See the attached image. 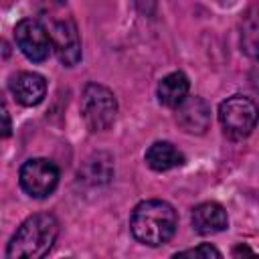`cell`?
<instances>
[{
    "label": "cell",
    "mask_w": 259,
    "mask_h": 259,
    "mask_svg": "<svg viewBox=\"0 0 259 259\" xmlns=\"http://www.w3.org/2000/svg\"><path fill=\"white\" fill-rule=\"evenodd\" d=\"M176 227H178V214L174 206L158 198L140 202L130 217L132 235L148 247H160L168 243L174 237Z\"/></svg>",
    "instance_id": "1"
},
{
    "label": "cell",
    "mask_w": 259,
    "mask_h": 259,
    "mask_svg": "<svg viewBox=\"0 0 259 259\" xmlns=\"http://www.w3.org/2000/svg\"><path fill=\"white\" fill-rule=\"evenodd\" d=\"M59 235V223L49 212H38L28 217L12 235L6 247V257L10 259H40L45 257Z\"/></svg>",
    "instance_id": "2"
},
{
    "label": "cell",
    "mask_w": 259,
    "mask_h": 259,
    "mask_svg": "<svg viewBox=\"0 0 259 259\" xmlns=\"http://www.w3.org/2000/svg\"><path fill=\"white\" fill-rule=\"evenodd\" d=\"M81 115L91 132L109 130L117 115L115 95L99 83L85 85V89L81 93Z\"/></svg>",
    "instance_id": "3"
},
{
    "label": "cell",
    "mask_w": 259,
    "mask_h": 259,
    "mask_svg": "<svg viewBox=\"0 0 259 259\" xmlns=\"http://www.w3.org/2000/svg\"><path fill=\"white\" fill-rule=\"evenodd\" d=\"M47 22H49L51 47L55 49L59 61L65 67L77 65L81 61V38H79V30L73 16L51 10L47 16Z\"/></svg>",
    "instance_id": "4"
},
{
    "label": "cell",
    "mask_w": 259,
    "mask_h": 259,
    "mask_svg": "<svg viewBox=\"0 0 259 259\" xmlns=\"http://www.w3.org/2000/svg\"><path fill=\"white\" fill-rule=\"evenodd\" d=\"M219 121L231 140H243L255 130L257 105L245 95L227 97L219 105Z\"/></svg>",
    "instance_id": "5"
},
{
    "label": "cell",
    "mask_w": 259,
    "mask_h": 259,
    "mask_svg": "<svg viewBox=\"0 0 259 259\" xmlns=\"http://www.w3.org/2000/svg\"><path fill=\"white\" fill-rule=\"evenodd\" d=\"M59 184V168L45 158H30L20 168V186L32 198H47Z\"/></svg>",
    "instance_id": "6"
},
{
    "label": "cell",
    "mask_w": 259,
    "mask_h": 259,
    "mask_svg": "<svg viewBox=\"0 0 259 259\" xmlns=\"http://www.w3.org/2000/svg\"><path fill=\"white\" fill-rule=\"evenodd\" d=\"M14 40L22 55L32 63H42L51 55V38L47 26L36 18H22L14 26Z\"/></svg>",
    "instance_id": "7"
},
{
    "label": "cell",
    "mask_w": 259,
    "mask_h": 259,
    "mask_svg": "<svg viewBox=\"0 0 259 259\" xmlns=\"http://www.w3.org/2000/svg\"><path fill=\"white\" fill-rule=\"evenodd\" d=\"M176 121L186 134H204L210 125V105L202 97H184L176 105Z\"/></svg>",
    "instance_id": "8"
},
{
    "label": "cell",
    "mask_w": 259,
    "mask_h": 259,
    "mask_svg": "<svg viewBox=\"0 0 259 259\" xmlns=\"http://www.w3.org/2000/svg\"><path fill=\"white\" fill-rule=\"evenodd\" d=\"M10 91L20 105H38L47 95V81L42 75L32 71H20L10 79Z\"/></svg>",
    "instance_id": "9"
},
{
    "label": "cell",
    "mask_w": 259,
    "mask_h": 259,
    "mask_svg": "<svg viewBox=\"0 0 259 259\" xmlns=\"http://www.w3.org/2000/svg\"><path fill=\"white\" fill-rule=\"evenodd\" d=\"M190 221H192L194 231L200 233V235L221 233L229 227L227 210L219 202H202V204L194 206Z\"/></svg>",
    "instance_id": "10"
},
{
    "label": "cell",
    "mask_w": 259,
    "mask_h": 259,
    "mask_svg": "<svg viewBox=\"0 0 259 259\" xmlns=\"http://www.w3.org/2000/svg\"><path fill=\"white\" fill-rule=\"evenodd\" d=\"M146 164L156 172H166L170 168L184 164V154L176 150L170 142H156L146 152Z\"/></svg>",
    "instance_id": "11"
},
{
    "label": "cell",
    "mask_w": 259,
    "mask_h": 259,
    "mask_svg": "<svg viewBox=\"0 0 259 259\" xmlns=\"http://www.w3.org/2000/svg\"><path fill=\"white\" fill-rule=\"evenodd\" d=\"M188 77L180 71H174L158 83V101L166 107H176L188 95Z\"/></svg>",
    "instance_id": "12"
},
{
    "label": "cell",
    "mask_w": 259,
    "mask_h": 259,
    "mask_svg": "<svg viewBox=\"0 0 259 259\" xmlns=\"http://www.w3.org/2000/svg\"><path fill=\"white\" fill-rule=\"evenodd\" d=\"M174 257H200V259H210V257H221V251L219 249H214L212 245H208V243H200L198 247H194V249H186V251H180V253H176Z\"/></svg>",
    "instance_id": "13"
},
{
    "label": "cell",
    "mask_w": 259,
    "mask_h": 259,
    "mask_svg": "<svg viewBox=\"0 0 259 259\" xmlns=\"http://www.w3.org/2000/svg\"><path fill=\"white\" fill-rule=\"evenodd\" d=\"M12 134V119H10V111L6 107L4 97L0 95V140H6Z\"/></svg>",
    "instance_id": "14"
},
{
    "label": "cell",
    "mask_w": 259,
    "mask_h": 259,
    "mask_svg": "<svg viewBox=\"0 0 259 259\" xmlns=\"http://www.w3.org/2000/svg\"><path fill=\"white\" fill-rule=\"evenodd\" d=\"M241 253H247V255H251L253 251H251L249 247H237V249L233 251V255H241Z\"/></svg>",
    "instance_id": "15"
}]
</instances>
